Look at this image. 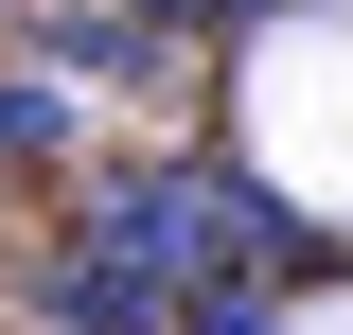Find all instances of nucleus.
<instances>
[{"label": "nucleus", "instance_id": "nucleus-1", "mask_svg": "<svg viewBox=\"0 0 353 335\" xmlns=\"http://www.w3.org/2000/svg\"><path fill=\"white\" fill-rule=\"evenodd\" d=\"M36 318H53V335H176V318H194V283L88 230V247H53V265H36Z\"/></svg>", "mask_w": 353, "mask_h": 335}, {"label": "nucleus", "instance_id": "nucleus-2", "mask_svg": "<svg viewBox=\"0 0 353 335\" xmlns=\"http://www.w3.org/2000/svg\"><path fill=\"white\" fill-rule=\"evenodd\" d=\"M53 71L141 88V71H176V18H141V0H106V18H53Z\"/></svg>", "mask_w": 353, "mask_h": 335}, {"label": "nucleus", "instance_id": "nucleus-3", "mask_svg": "<svg viewBox=\"0 0 353 335\" xmlns=\"http://www.w3.org/2000/svg\"><path fill=\"white\" fill-rule=\"evenodd\" d=\"M176 335H283V300H265V265H212V283H194V318Z\"/></svg>", "mask_w": 353, "mask_h": 335}, {"label": "nucleus", "instance_id": "nucleus-4", "mask_svg": "<svg viewBox=\"0 0 353 335\" xmlns=\"http://www.w3.org/2000/svg\"><path fill=\"white\" fill-rule=\"evenodd\" d=\"M0 159H71V88H0Z\"/></svg>", "mask_w": 353, "mask_h": 335}]
</instances>
